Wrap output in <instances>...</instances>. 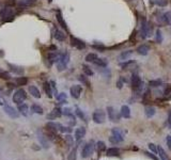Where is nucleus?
Instances as JSON below:
<instances>
[{"mask_svg": "<svg viewBox=\"0 0 171 160\" xmlns=\"http://www.w3.org/2000/svg\"><path fill=\"white\" fill-rule=\"evenodd\" d=\"M0 105H2V103H0Z\"/></svg>", "mask_w": 171, "mask_h": 160, "instance_id": "13d9d810", "label": "nucleus"}, {"mask_svg": "<svg viewBox=\"0 0 171 160\" xmlns=\"http://www.w3.org/2000/svg\"><path fill=\"white\" fill-rule=\"evenodd\" d=\"M62 115V110L60 108H55L54 110L52 111L49 115H48V118L52 120V118H60Z\"/></svg>", "mask_w": 171, "mask_h": 160, "instance_id": "b1692460", "label": "nucleus"}, {"mask_svg": "<svg viewBox=\"0 0 171 160\" xmlns=\"http://www.w3.org/2000/svg\"><path fill=\"white\" fill-rule=\"evenodd\" d=\"M155 112H156V110H155L154 107H152V106H147V107H145L144 113H145V115H147V118H152V116H154Z\"/></svg>", "mask_w": 171, "mask_h": 160, "instance_id": "393cba45", "label": "nucleus"}, {"mask_svg": "<svg viewBox=\"0 0 171 160\" xmlns=\"http://www.w3.org/2000/svg\"><path fill=\"white\" fill-rule=\"evenodd\" d=\"M76 114H77V115L79 116L80 118H82V120H84V112H82V111L80 110L79 108H77V109H76Z\"/></svg>", "mask_w": 171, "mask_h": 160, "instance_id": "09e8293b", "label": "nucleus"}, {"mask_svg": "<svg viewBox=\"0 0 171 160\" xmlns=\"http://www.w3.org/2000/svg\"><path fill=\"white\" fill-rule=\"evenodd\" d=\"M93 48H95V49H99V50H104L105 49V47L104 46H100V45H93Z\"/></svg>", "mask_w": 171, "mask_h": 160, "instance_id": "5fc2aeb1", "label": "nucleus"}, {"mask_svg": "<svg viewBox=\"0 0 171 160\" xmlns=\"http://www.w3.org/2000/svg\"><path fill=\"white\" fill-rule=\"evenodd\" d=\"M64 139H65L66 143H68V145H70V146H72V145H73V143H74V140H73L72 136H70V134H66Z\"/></svg>", "mask_w": 171, "mask_h": 160, "instance_id": "a18cd8bd", "label": "nucleus"}, {"mask_svg": "<svg viewBox=\"0 0 171 160\" xmlns=\"http://www.w3.org/2000/svg\"><path fill=\"white\" fill-rule=\"evenodd\" d=\"M133 63H134V61H127V62H125V63H121V64H120V65H121V67L126 68L127 66L131 65V64H133Z\"/></svg>", "mask_w": 171, "mask_h": 160, "instance_id": "8fccbe9b", "label": "nucleus"}, {"mask_svg": "<svg viewBox=\"0 0 171 160\" xmlns=\"http://www.w3.org/2000/svg\"><path fill=\"white\" fill-rule=\"evenodd\" d=\"M133 54V50H127V51H123L120 54V59L121 60H126L128 57H131V54Z\"/></svg>", "mask_w": 171, "mask_h": 160, "instance_id": "c9c22d12", "label": "nucleus"}, {"mask_svg": "<svg viewBox=\"0 0 171 160\" xmlns=\"http://www.w3.org/2000/svg\"><path fill=\"white\" fill-rule=\"evenodd\" d=\"M96 148H97V152H99V153H102V152H104L106 149L105 143H104L103 141H99L97 143H96Z\"/></svg>", "mask_w": 171, "mask_h": 160, "instance_id": "f704fd0d", "label": "nucleus"}, {"mask_svg": "<svg viewBox=\"0 0 171 160\" xmlns=\"http://www.w3.org/2000/svg\"><path fill=\"white\" fill-rule=\"evenodd\" d=\"M43 87H44V91L47 94V96L52 97V85H50V83L49 82H44Z\"/></svg>", "mask_w": 171, "mask_h": 160, "instance_id": "cd10ccee", "label": "nucleus"}, {"mask_svg": "<svg viewBox=\"0 0 171 160\" xmlns=\"http://www.w3.org/2000/svg\"><path fill=\"white\" fill-rule=\"evenodd\" d=\"M0 17H1V20L2 21H11L14 19L15 15L14 12H13V9L11 7H5L2 10H1V12H0Z\"/></svg>", "mask_w": 171, "mask_h": 160, "instance_id": "f03ea898", "label": "nucleus"}, {"mask_svg": "<svg viewBox=\"0 0 171 160\" xmlns=\"http://www.w3.org/2000/svg\"><path fill=\"white\" fill-rule=\"evenodd\" d=\"M107 112H108V116H109V120L110 121H112V122H117V121H119V115L116 113L113 107H108Z\"/></svg>", "mask_w": 171, "mask_h": 160, "instance_id": "2eb2a0df", "label": "nucleus"}, {"mask_svg": "<svg viewBox=\"0 0 171 160\" xmlns=\"http://www.w3.org/2000/svg\"><path fill=\"white\" fill-rule=\"evenodd\" d=\"M156 42L157 43H162L163 42V35H162V32L160 30H156Z\"/></svg>", "mask_w": 171, "mask_h": 160, "instance_id": "c03bdc74", "label": "nucleus"}, {"mask_svg": "<svg viewBox=\"0 0 171 160\" xmlns=\"http://www.w3.org/2000/svg\"><path fill=\"white\" fill-rule=\"evenodd\" d=\"M82 69H84V73L86 76H93V71L87 65H82Z\"/></svg>", "mask_w": 171, "mask_h": 160, "instance_id": "e433bc0d", "label": "nucleus"}, {"mask_svg": "<svg viewBox=\"0 0 171 160\" xmlns=\"http://www.w3.org/2000/svg\"><path fill=\"white\" fill-rule=\"evenodd\" d=\"M46 127L52 132H56V131H60L61 127H62V125L59 124V123H56V122H49L47 123Z\"/></svg>", "mask_w": 171, "mask_h": 160, "instance_id": "4468645a", "label": "nucleus"}, {"mask_svg": "<svg viewBox=\"0 0 171 160\" xmlns=\"http://www.w3.org/2000/svg\"><path fill=\"white\" fill-rule=\"evenodd\" d=\"M27 98V94L26 91L23 89H18L16 92L13 94V103L17 105H21L24 103V100H26Z\"/></svg>", "mask_w": 171, "mask_h": 160, "instance_id": "20e7f679", "label": "nucleus"}, {"mask_svg": "<svg viewBox=\"0 0 171 160\" xmlns=\"http://www.w3.org/2000/svg\"><path fill=\"white\" fill-rule=\"evenodd\" d=\"M94 142L93 141H90L88 142L86 145L84 146V148H82V151H81V157L82 158H88L90 157V156L93 154L94 152Z\"/></svg>", "mask_w": 171, "mask_h": 160, "instance_id": "423d86ee", "label": "nucleus"}, {"mask_svg": "<svg viewBox=\"0 0 171 160\" xmlns=\"http://www.w3.org/2000/svg\"><path fill=\"white\" fill-rule=\"evenodd\" d=\"M150 2L160 5V7H165L168 3V0H150Z\"/></svg>", "mask_w": 171, "mask_h": 160, "instance_id": "72a5a7b5", "label": "nucleus"}, {"mask_svg": "<svg viewBox=\"0 0 171 160\" xmlns=\"http://www.w3.org/2000/svg\"><path fill=\"white\" fill-rule=\"evenodd\" d=\"M136 51H137V54H139L140 56H147V54H149V51H150V47H149V45L142 44L137 48Z\"/></svg>", "mask_w": 171, "mask_h": 160, "instance_id": "dca6fc26", "label": "nucleus"}, {"mask_svg": "<svg viewBox=\"0 0 171 160\" xmlns=\"http://www.w3.org/2000/svg\"><path fill=\"white\" fill-rule=\"evenodd\" d=\"M92 118H93V121L96 124H103L106 121V114L102 109H97V110L94 111Z\"/></svg>", "mask_w": 171, "mask_h": 160, "instance_id": "0eeeda50", "label": "nucleus"}, {"mask_svg": "<svg viewBox=\"0 0 171 160\" xmlns=\"http://www.w3.org/2000/svg\"><path fill=\"white\" fill-rule=\"evenodd\" d=\"M38 0H18V5L23 8H28V7H32L36 3Z\"/></svg>", "mask_w": 171, "mask_h": 160, "instance_id": "6ab92c4d", "label": "nucleus"}, {"mask_svg": "<svg viewBox=\"0 0 171 160\" xmlns=\"http://www.w3.org/2000/svg\"><path fill=\"white\" fill-rule=\"evenodd\" d=\"M16 82L18 83L19 85H26L28 83V78L27 77H19L16 79Z\"/></svg>", "mask_w": 171, "mask_h": 160, "instance_id": "4c0bfd02", "label": "nucleus"}, {"mask_svg": "<svg viewBox=\"0 0 171 160\" xmlns=\"http://www.w3.org/2000/svg\"><path fill=\"white\" fill-rule=\"evenodd\" d=\"M84 136H86V128L84 127H79L75 130V139L77 140V141L82 139Z\"/></svg>", "mask_w": 171, "mask_h": 160, "instance_id": "aec40b11", "label": "nucleus"}, {"mask_svg": "<svg viewBox=\"0 0 171 160\" xmlns=\"http://www.w3.org/2000/svg\"><path fill=\"white\" fill-rule=\"evenodd\" d=\"M93 63L95 64V65L100 66V67H106V66H107V61H106V59H102V58H97Z\"/></svg>", "mask_w": 171, "mask_h": 160, "instance_id": "c756f323", "label": "nucleus"}, {"mask_svg": "<svg viewBox=\"0 0 171 160\" xmlns=\"http://www.w3.org/2000/svg\"><path fill=\"white\" fill-rule=\"evenodd\" d=\"M151 31H152V25L150 23L145 20L144 18H142V24H141V30H140V36L142 38H148L150 35Z\"/></svg>", "mask_w": 171, "mask_h": 160, "instance_id": "39448f33", "label": "nucleus"}, {"mask_svg": "<svg viewBox=\"0 0 171 160\" xmlns=\"http://www.w3.org/2000/svg\"><path fill=\"white\" fill-rule=\"evenodd\" d=\"M123 140H124V131L120 128H113L111 130V137L109 138V141L113 144H118L123 142Z\"/></svg>", "mask_w": 171, "mask_h": 160, "instance_id": "f257e3e1", "label": "nucleus"}, {"mask_svg": "<svg viewBox=\"0 0 171 160\" xmlns=\"http://www.w3.org/2000/svg\"><path fill=\"white\" fill-rule=\"evenodd\" d=\"M52 0H48V2H52Z\"/></svg>", "mask_w": 171, "mask_h": 160, "instance_id": "4d7b16f0", "label": "nucleus"}, {"mask_svg": "<svg viewBox=\"0 0 171 160\" xmlns=\"http://www.w3.org/2000/svg\"><path fill=\"white\" fill-rule=\"evenodd\" d=\"M123 82H126V80H124V78H120V80H118V82H117V87L119 88V89H122Z\"/></svg>", "mask_w": 171, "mask_h": 160, "instance_id": "49530a36", "label": "nucleus"}, {"mask_svg": "<svg viewBox=\"0 0 171 160\" xmlns=\"http://www.w3.org/2000/svg\"><path fill=\"white\" fill-rule=\"evenodd\" d=\"M78 79H79V81L80 82H82L84 85H86L87 87H89L90 85V83H89V80L87 79V77L84 75H79V77H78Z\"/></svg>", "mask_w": 171, "mask_h": 160, "instance_id": "79ce46f5", "label": "nucleus"}, {"mask_svg": "<svg viewBox=\"0 0 171 160\" xmlns=\"http://www.w3.org/2000/svg\"><path fill=\"white\" fill-rule=\"evenodd\" d=\"M163 85V81L160 79H156V80H151L150 82H149V85L151 88H157L160 87V85Z\"/></svg>", "mask_w": 171, "mask_h": 160, "instance_id": "473e14b6", "label": "nucleus"}, {"mask_svg": "<svg viewBox=\"0 0 171 160\" xmlns=\"http://www.w3.org/2000/svg\"><path fill=\"white\" fill-rule=\"evenodd\" d=\"M60 131L61 132H72V128H70V127H61V129H60Z\"/></svg>", "mask_w": 171, "mask_h": 160, "instance_id": "3c124183", "label": "nucleus"}, {"mask_svg": "<svg viewBox=\"0 0 171 160\" xmlns=\"http://www.w3.org/2000/svg\"><path fill=\"white\" fill-rule=\"evenodd\" d=\"M18 111H19V113H21L24 116H27L28 115V106L25 105V104L18 105Z\"/></svg>", "mask_w": 171, "mask_h": 160, "instance_id": "c85d7f7f", "label": "nucleus"}, {"mask_svg": "<svg viewBox=\"0 0 171 160\" xmlns=\"http://www.w3.org/2000/svg\"><path fill=\"white\" fill-rule=\"evenodd\" d=\"M142 85V81H141V78L139 77L138 74H133V76H131V88H133L134 91L139 92Z\"/></svg>", "mask_w": 171, "mask_h": 160, "instance_id": "6e6552de", "label": "nucleus"}, {"mask_svg": "<svg viewBox=\"0 0 171 160\" xmlns=\"http://www.w3.org/2000/svg\"><path fill=\"white\" fill-rule=\"evenodd\" d=\"M121 115L124 118H131V109L128 106L124 105V106L121 107Z\"/></svg>", "mask_w": 171, "mask_h": 160, "instance_id": "412c9836", "label": "nucleus"}, {"mask_svg": "<svg viewBox=\"0 0 171 160\" xmlns=\"http://www.w3.org/2000/svg\"><path fill=\"white\" fill-rule=\"evenodd\" d=\"M76 156H77V148H73L72 152L68 155V160H76Z\"/></svg>", "mask_w": 171, "mask_h": 160, "instance_id": "a19ab883", "label": "nucleus"}, {"mask_svg": "<svg viewBox=\"0 0 171 160\" xmlns=\"http://www.w3.org/2000/svg\"><path fill=\"white\" fill-rule=\"evenodd\" d=\"M54 38H56V40H58V41H60V42H62V41L65 40L66 35H65V33H64L63 31H61V30H56V31H55Z\"/></svg>", "mask_w": 171, "mask_h": 160, "instance_id": "a878e982", "label": "nucleus"}, {"mask_svg": "<svg viewBox=\"0 0 171 160\" xmlns=\"http://www.w3.org/2000/svg\"><path fill=\"white\" fill-rule=\"evenodd\" d=\"M70 61V54L68 52H64V54H60L58 61H57V67H58V71H64L66 68Z\"/></svg>", "mask_w": 171, "mask_h": 160, "instance_id": "7ed1b4c3", "label": "nucleus"}, {"mask_svg": "<svg viewBox=\"0 0 171 160\" xmlns=\"http://www.w3.org/2000/svg\"><path fill=\"white\" fill-rule=\"evenodd\" d=\"M56 18H57V20H58V23H59V25H60L62 28L64 29L65 31H68V26H66V23L64 21V19H63V17H62V14H61V12L60 11H57V14H56Z\"/></svg>", "mask_w": 171, "mask_h": 160, "instance_id": "a211bd4d", "label": "nucleus"}, {"mask_svg": "<svg viewBox=\"0 0 171 160\" xmlns=\"http://www.w3.org/2000/svg\"><path fill=\"white\" fill-rule=\"evenodd\" d=\"M157 153H158V155H160V157L162 160H169L168 155L166 154V152H165V149L162 147V146H158V147H157Z\"/></svg>", "mask_w": 171, "mask_h": 160, "instance_id": "bb28decb", "label": "nucleus"}, {"mask_svg": "<svg viewBox=\"0 0 171 160\" xmlns=\"http://www.w3.org/2000/svg\"><path fill=\"white\" fill-rule=\"evenodd\" d=\"M71 45H72L73 47L77 48L79 50H82L86 48V43L84 41L79 40V38H75V36H71Z\"/></svg>", "mask_w": 171, "mask_h": 160, "instance_id": "1a4fd4ad", "label": "nucleus"}, {"mask_svg": "<svg viewBox=\"0 0 171 160\" xmlns=\"http://www.w3.org/2000/svg\"><path fill=\"white\" fill-rule=\"evenodd\" d=\"M81 91H82V87L79 85H74L71 87L70 89V93H71V96L73 98H79L80 94H81Z\"/></svg>", "mask_w": 171, "mask_h": 160, "instance_id": "9d476101", "label": "nucleus"}, {"mask_svg": "<svg viewBox=\"0 0 171 160\" xmlns=\"http://www.w3.org/2000/svg\"><path fill=\"white\" fill-rule=\"evenodd\" d=\"M144 154H145V155H147V156H148V157H150L151 159H153V160H158L156 157H155L154 155H152V154H151V153H149V152H144Z\"/></svg>", "mask_w": 171, "mask_h": 160, "instance_id": "864d4df0", "label": "nucleus"}, {"mask_svg": "<svg viewBox=\"0 0 171 160\" xmlns=\"http://www.w3.org/2000/svg\"><path fill=\"white\" fill-rule=\"evenodd\" d=\"M31 111L33 113H38V114H43V108L39 105H32L31 106Z\"/></svg>", "mask_w": 171, "mask_h": 160, "instance_id": "7c9ffc66", "label": "nucleus"}, {"mask_svg": "<svg viewBox=\"0 0 171 160\" xmlns=\"http://www.w3.org/2000/svg\"><path fill=\"white\" fill-rule=\"evenodd\" d=\"M106 154H107V156H109V157H117V156L120 155V149L118 147L108 148Z\"/></svg>", "mask_w": 171, "mask_h": 160, "instance_id": "5701e85b", "label": "nucleus"}, {"mask_svg": "<svg viewBox=\"0 0 171 160\" xmlns=\"http://www.w3.org/2000/svg\"><path fill=\"white\" fill-rule=\"evenodd\" d=\"M28 90H29V93H30L33 97H35V98H40L41 97L40 90H39L36 87H34V85H30Z\"/></svg>", "mask_w": 171, "mask_h": 160, "instance_id": "4be33fe9", "label": "nucleus"}, {"mask_svg": "<svg viewBox=\"0 0 171 160\" xmlns=\"http://www.w3.org/2000/svg\"><path fill=\"white\" fill-rule=\"evenodd\" d=\"M163 19H164V21L166 24L171 25V13L170 12L165 13V14L163 15Z\"/></svg>", "mask_w": 171, "mask_h": 160, "instance_id": "ea45409f", "label": "nucleus"}, {"mask_svg": "<svg viewBox=\"0 0 171 160\" xmlns=\"http://www.w3.org/2000/svg\"><path fill=\"white\" fill-rule=\"evenodd\" d=\"M38 139H39V141H40V143L42 144L43 147L49 148L50 143H49V141H48V138H47L41 130H38Z\"/></svg>", "mask_w": 171, "mask_h": 160, "instance_id": "9b49d317", "label": "nucleus"}, {"mask_svg": "<svg viewBox=\"0 0 171 160\" xmlns=\"http://www.w3.org/2000/svg\"><path fill=\"white\" fill-rule=\"evenodd\" d=\"M57 100H59V101H61V103L65 104V103H66V94H65V93H59V94L57 95Z\"/></svg>", "mask_w": 171, "mask_h": 160, "instance_id": "58836bf2", "label": "nucleus"}, {"mask_svg": "<svg viewBox=\"0 0 171 160\" xmlns=\"http://www.w3.org/2000/svg\"><path fill=\"white\" fill-rule=\"evenodd\" d=\"M61 110H62V114H63V115L71 116V118H73L72 110H71L70 108H63V109H61Z\"/></svg>", "mask_w": 171, "mask_h": 160, "instance_id": "37998d69", "label": "nucleus"}, {"mask_svg": "<svg viewBox=\"0 0 171 160\" xmlns=\"http://www.w3.org/2000/svg\"><path fill=\"white\" fill-rule=\"evenodd\" d=\"M149 149H150L152 153H154V154H156L157 153V148H156V146L154 145L153 143H150L149 144Z\"/></svg>", "mask_w": 171, "mask_h": 160, "instance_id": "de8ad7c7", "label": "nucleus"}, {"mask_svg": "<svg viewBox=\"0 0 171 160\" xmlns=\"http://www.w3.org/2000/svg\"><path fill=\"white\" fill-rule=\"evenodd\" d=\"M5 112L12 118H17L19 116L18 111H17L15 108H13V107H11V106H5Z\"/></svg>", "mask_w": 171, "mask_h": 160, "instance_id": "f8f14e48", "label": "nucleus"}, {"mask_svg": "<svg viewBox=\"0 0 171 160\" xmlns=\"http://www.w3.org/2000/svg\"><path fill=\"white\" fill-rule=\"evenodd\" d=\"M8 66H9L10 71L12 72V73L16 74V75H23L24 74V68L21 67V66L18 65H14V64H11V63H8Z\"/></svg>", "mask_w": 171, "mask_h": 160, "instance_id": "ddd939ff", "label": "nucleus"}, {"mask_svg": "<svg viewBox=\"0 0 171 160\" xmlns=\"http://www.w3.org/2000/svg\"><path fill=\"white\" fill-rule=\"evenodd\" d=\"M168 124L171 128V112H170V114H169V118H168Z\"/></svg>", "mask_w": 171, "mask_h": 160, "instance_id": "6e6d98bb", "label": "nucleus"}, {"mask_svg": "<svg viewBox=\"0 0 171 160\" xmlns=\"http://www.w3.org/2000/svg\"><path fill=\"white\" fill-rule=\"evenodd\" d=\"M0 78H3V79H8V78H9V74L5 73V72H0Z\"/></svg>", "mask_w": 171, "mask_h": 160, "instance_id": "603ef678", "label": "nucleus"}, {"mask_svg": "<svg viewBox=\"0 0 171 160\" xmlns=\"http://www.w3.org/2000/svg\"><path fill=\"white\" fill-rule=\"evenodd\" d=\"M59 57H60V54H58V52L56 51H50L49 54H47V60L49 61V64L57 63Z\"/></svg>", "mask_w": 171, "mask_h": 160, "instance_id": "f3484780", "label": "nucleus"}, {"mask_svg": "<svg viewBox=\"0 0 171 160\" xmlns=\"http://www.w3.org/2000/svg\"><path fill=\"white\" fill-rule=\"evenodd\" d=\"M97 58H99V57H97V54H88L87 56H86V61L93 63V62L95 61Z\"/></svg>", "mask_w": 171, "mask_h": 160, "instance_id": "2f4dec72", "label": "nucleus"}]
</instances>
